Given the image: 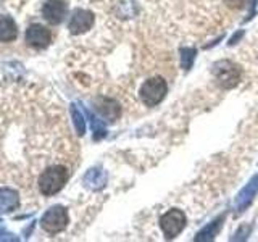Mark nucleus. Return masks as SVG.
<instances>
[{"label":"nucleus","mask_w":258,"mask_h":242,"mask_svg":"<svg viewBox=\"0 0 258 242\" xmlns=\"http://www.w3.org/2000/svg\"><path fill=\"white\" fill-rule=\"evenodd\" d=\"M68 169L63 165H55L47 168L45 171L39 176V191L42 196H53L60 192L68 181Z\"/></svg>","instance_id":"f257e3e1"},{"label":"nucleus","mask_w":258,"mask_h":242,"mask_svg":"<svg viewBox=\"0 0 258 242\" xmlns=\"http://www.w3.org/2000/svg\"><path fill=\"white\" fill-rule=\"evenodd\" d=\"M166 92H168V86L163 78H150L141 86L139 95L141 100L147 107H155V105H158L165 99Z\"/></svg>","instance_id":"f03ea898"},{"label":"nucleus","mask_w":258,"mask_h":242,"mask_svg":"<svg viewBox=\"0 0 258 242\" xmlns=\"http://www.w3.org/2000/svg\"><path fill=\"white\" fill-rule=\"evenodd\" d=\"M68 221H70V218H68L67 208L56 205V207L48 208L44 213L42 220H40V226H42V229L45 232L53 236V234L64 231V228L68 226Z\"/></svg>","instance_id":"7ed1b4c3"},{"label":"nucleus","mask_w":258,"mask_h":242,"mask_svg":"<svg viewBox=\"0 0 258 242\" xmlns=\"http://www.w3.org/2000/svg\"><path fill=\"white\" fill-rule=\"evenodd\" d=\"M213 76L224 89H232L240 81V70L229 60H221L213 65Z\"/></svg>","instance_id":"20e7f679"},{"label":"nucleus","mask_w":258,"mask_h":242,"mask_svg":"<svg viewBox=\"0 0 258 242\" xmlns=\"http://www.w3.org/2000/svg\"><path fill=\"white\" fill-rule=\"evenodd\" d=\"M185 226V215L181 210L173 208L160 218V228L166 239H173L179 234Z\"/></svg>","instance_id":"39448f33"},{"label":"nucleus","mask_w":258,"mask_h":242,"mask_svg":"<svg viewBox=\"0 0 258 242\" xmlns=\"http://www.w3.org/2000/svg\"><path fill=\"white\" fill-rule=\"evenodd\" d=\"M24 40L28 42V45L34 48H45L52 42V34H50V31L44 26H40V24H31L26 29Z\"/></svg>","instance_id":"423d86ee"},{"label":"nucleus","mask_w":258,"mask_h":242,"mask_svg":"<svg viewBox=\"0 0 258 242\" xmlns=\"http://www.w3.org/2000/svg\"><path fill=\"white\" fill-rule=\"evenodd\" d=\"M92 24H94V15L89 10H84V8H78V10L73 12V16L70 18L68 29L71 34L76 36L89 31L92 28Z\"/></svg>","instance_id":"0eeeda50"},{"label":"nucleus","mask_w":258,"mask_h":242,"mask_svg":"<svg viewBox=\"0 0 258 242\" xmlns=\"http://www.w3.org/2000/svg\"><path fill=\"white\" fill-rule=\"evenodd\" d=\"M256 192H258V174H255L252 179L248 181V184H245L244 188H242V191L237 194L236 200H234V208H236L237 213H242L250 204H252Z\"/></svg>","instance_id":"6e6552de"},{"label":"nucleus","mask_w":258,"mask_h":242,"mask_svg":"<svg viewBox=\"0 0 258 242\" xmlns=\"http://www.w3.org/2000/svg\"><path fill=\"white\" fill-rule=\"evenodd\" d=\"M67 4L63 0H47L42 7V15L50 24H60L67 15Z\"/></svg>","instance_id":"1a4fd4ad"},{"label":"nucleus","mask_w":258,"mask_h":242,"mask_svg":"<svg viewBox=\"0 0 258 242\" xmlns=\"http://www.w3.org/2000/svg\"><path fill=\"white\" fill-rule=\"evenodd\" d=\"M20 207L18 192L8 188H0V213H12Z\"/></svg>","instance_id":"9d476101"},{"label":"nucleus","mask_w":258,"mask_h":242,"mask_svg":"<svg viewBox=\"0 0 258 242\" xmlns=\"http://www.w3.org/2000/svg\"><path fill=\"white\" fill-rule=\"evenodd\" d=\"M83 183H84V186L87 189L100 191V189L105 188V184H107V173H105L103 169H100V168H91L84 174Z\"/></svg>","instance_id":"9b49d317"},{"label":"nucleus","mask_w":258,"mask_h":242,"mask_svg":"<svg viewBox=\"0 0 258 242\" xmlns=\"http://www.w3.org/2000/svg\"><path fill=\"white\" fill-rule=\"evenodd\" d=\"M97 105V110H99V113L103 116V118H107L108 121H115L118 119L119 116V105L116 100H113V99H107V97H102V99H99L95 102Z\"/></svg>","instance_id":"f8f14e48"},{"label":"nucleus","mask_w":258,"mask_h":242,"mask_svg":"<svg viewBox=\"0 0 258 242\" xmlns=\"http://www.w3.org/2000/svg\"><path fill=\"white\" fill-rule=\"evenodd\" d=\"M18 36V29H16V23L13 18L7 15L0 16V42H12Z\"/></svg>","instance_id":"ddd939ff"},{"label":"nucleus","mask_w":258,"mask_h":242,"mask_svg":"<svg viewBox=\"0 0 258 242\" xmlns=\"http://www.w3.org/2000/svg\"><path fill=\"white\" fill-rule=\"evenodd\" d=\"M223 223H224V216L216 218L215 221H212L208 226H205V228L197 234V236H196V240H199V242H205V240H212V239H215V236H218V232H220Z\"/></svg>","instance_id":"4468645a"},{"label":"nucleus","mask_w":258,"mask_h":242,"mask_svg":"<svg viewBox=\"0 0 258 242\" xmlns=\"http://www.w3.org/2000/svg\"><path fill=\"white\" fill-rule=\"evenodd\" d=\"M71 116H73V123H75V128L79 136H83L86 133V119H84V115L83 111L78 108L76 103L71 105Z\"/></svg>","instance_id":"2eb2a0df"},{"label":"nucleus","mask_w":258,"mask_h":242,"mask_svg":"<svg viewBox=\"0 0 258 242\" xmlns=\"http://www.w3.org/2000/svg\"><path fill=\"white\" fill-rule=\"evenodd\" d=\"M87 113V116H89V119H91V125H92V131H94V139L95 141H100L102 137H105L107 136V129H105V126H103V123L102 121L97 118L95 115H92L91 111H86Z\"/></svg>","instance_id":"dca6fc26"},{"label":"nucleus","mask_w":258,"mask_h":242,"mask_svg":"<svg viewBox=\"0 0 258 242\" xmlns=\"http://www.w3.org/2000/svg\"><path fill=\"white\" fill-rule=\"evenodd\" d=\"M196 55H197V50L194 47L181 48V65L185 71L192 68V63H194V60H196Z\"/></svg>","instance_id":"f3484780"},{"label":"nucleus","mask_w":258,"mask_h":242,"mask_svg":"<svg viewBox=\"0 0 258 242\" xmlns=\"http://www.w3.org/2000/svg\"><path fill=\"white\" fill-rule=\"evenodd\" d=\"M245 2L247 0H224V4L229 8H234V10H240V8H244Z\"/></svg>","instance_id":"a211bd4d"},{"label":"nucleus","mask_w":258,"mask_h":242,"mask_svg":"<svg viewBox=\"0 0 258 242\" xmlns=\"http://www.w3.org/2000/svg\"><path fill=\"white\" fill-rule=\"evenodd\" d=\"M0 240H18V239L13 237V234L7 232L5 229H0Z\"/></svg>","instance_id":"6ab92c4d"},{"label":"nucleus","mask_w":258,"mask_h":242,"mask_svg":"<svg viewBox=\"0 0 258 242\" xmlns=\"http://www.w3.org/2000/svg\"><path fill=\"white\" fill-rule=\"evenodd\" d=\"M242 34H244V32H242V31H240V32H239V34H237V36H232V37H231V40H229V44H231V45H232V44H236V42H237V40H239V39L242 37Z\"/></svg>","instance_id":"aec40b11"}]
</instances>
